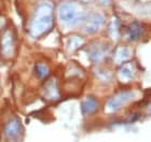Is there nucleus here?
<instances>
[{"mask_svg":"<svg viewBox=\"0 0 151 142\" xmlns=\"http://www.w3.org/2000/svg\"><path fill=\"white\" fill-rule=\"evenodd\" d=\"M60 17L64 22H73L78 19V11L71 3H63L60 8Z\"/></svg>","mask_w":151,"mask_h":142,"instance_id":"1","label":"nucleus"},{"mask_svg":"<svg viewBox=\"0 0 151 142\" xmlns=\"http://www.w3.org/2000/svg\"><path fill=\"white\" fill-rule=\"evenodd\" d=\"M129 32H131L133 38H138L139 35L142 34V27L137 23H134V24L129 26Z\"/></svg>","mask_w":151,"mask_h":142,"instance_id":"2","label":"nucleus"}]
</instances>
